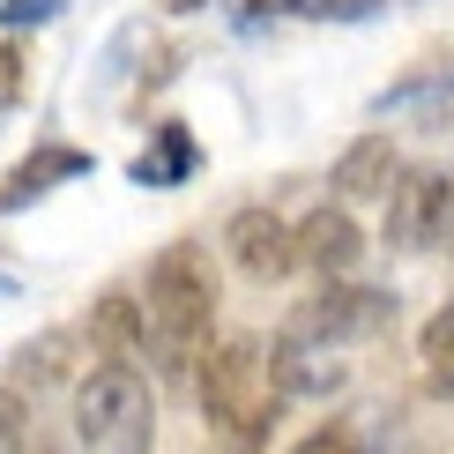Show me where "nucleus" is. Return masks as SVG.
Returning a JSON list of instances; mask_svg holds the SVG:
<instances>
[{"label": "nucleus", "mask_w": 454, "mask_h": 454, "mask_svg": "<svg viewBox=\"0 0 454 454\" xmlns=\"http://www.w3.org/2000/svg\"><path fill=\"white\" fill-rule=\"evenodd\" d=\"M209 320H216V276H209V261H201L194 239H172L157 261H149L142 306H135L142 357L164 372V380L194 372L201 350H209Z\"/></svg>", "instance_id": "1"}, {"label": "nucleus", "mask_w": 454, "mask_h": 454, "mask_svg": "<svg viewBox=\"0 0 454 454\" xmlns=\"http://www.w3.org/2000/svg\"><path fill=\"white\" fill-rule=\"evenodd\" d=\"M283 395H291V372H283L276 343H261V335H223L216 350H201V418H209L231 447L269 440V425L283 418Z\"/></svg>", "instance_id": "2"}, {"label": "nucleus", "mask_w": 454, "mask_h": 454, "mask_svg": "<svg viewBox=\"0 0 454 454\" xmlns=\"http://www.w3.org/2000/svg\"><path fill=\"white\" fill-rule=\"evenodd\" d=\"M74 447L82 454H149L157 447V403L127 357H98L74 387Z\"/></svg>", "instance_id": "3"}, {"label": "nucleus", "mask_w": 454, "mask_h": 454, "mask_svg": "<svg viewBox=\"0 0 454 454\" xmlns=\"http://www.w3.org/2000/svg\"><path fill=\"white\" fill-rule=\"evenodd\" d=\"M395 328V298L372 291V283H328V291H313L306 306L283 320L276 350L298 357V350H335V343H365V335Z\"/></svg>", "instance_id": "4"}, {"label": "nucleus", "mask_w": 454, "mask_h": 454, "mask_svg": "<svg viewBox=\"0 0 454 454\" xmlns=\"http://www.w3.org/2000/svg\"><path fill=\"white\" fill-rule=\"evenodd\" d=\"M447 209H454V186L440 172H403L387 186V246H395V254H425V246H440Z\"/></svg>", "instance_id": "5"}, {"label": "nucleus", "mask_w": 454, "mask_h": 454, "mask_svg": "<svg viewBox=\"0 0 454 454\" xmlns=\"http://www.w3.org/2000/svg\"><path fill=\"white\" fill-rule=\"evenodd\" d=\"M291 254L306 261L313 276L343 283V276L357 269V261H365V231H357V216L343 209V201H335V209L320 201L313 216H298V223H291Z\"/></svg>", "instance_id": "6"}, {"label": "nucleus", "mask_w": 454, "mask_h": 454, "mask_svg": "<svg viewBox=\"0 0 454 454\" xmlns=\"http://www.w3.org/2000/svg\"><path fill=\"white\" fill-rule=\"evenodd\" d=\"M223 246H231V261H239L254 283H276V276L298 269V254H291V223H283L276 209H239L231 223H223Z\"/></svg>", "instance_id": "7"}, {"label": "nucleus", "mask_w": 454, "mask_h": 454, "mask_svg": "<svg viewBox=\"0 0 454 454\" xmlns=\"http://www.w3.org/2000/svg\"><path fill=\"white\" fill-rule=\"evenodd\" d=\"M90 172V149H67V142H37L23 164H15L8 179H0V216H15V209H30L37 194H52L60 179H82Z\"/></svg>", "instance_id": "8"}, {"label": "nucleus", "mask_w": 454, "mask_h": 454, "mask_svg": "<svg viewBox=\"0 0 454 454\" xmlns=\"http://www.w3.org/2000/svg\"><path fill=\"white\" fill-rule=\"evenodd\" d=\"M194 172H201V142L186 135V120H157L149 127V149L127 164L135 186H186Z\"/></svg>", "instance_id": "9"}, {"label": "nucleus", "mask_w": 454, "mask_h": 454, "mask_svg": "<svg viewBox=\"0 0 454 454\" xmlns=\"http://www.w3.org/2000/svg\"><path fill=\"white\" fill-rule=\"evenodd\" d=\"M395 179H403V157H395L387 135H357L343 157H335V186H343V201H387Z\"/></svg>", "instance_id": "10"}, {"label": "nucleus", "mask_w": 454, "mask_h": 454, "mask_svg": "<svg viewBox=\"0 0 454 454\" xmlns=\"http://www.w3.org/2000/svg\"><path fill=\"white\" fill-rule=\"evenodd\" d=\"M418 380H425V395H454V306H440L425 320V335H418Z\"/></svg>", "instance_id": "11"}, {"label": "nucleus", "mask_w": 454, "mask_h": 454, "mask_svg": "<svg viewBox=\"0 0 454 454\" xmlns=\"http://www.w3.org/2000/svg\"><path fill=\"white\" fill-rule=\"evenodd\" d=\"M23 440H30V410L15 387H0V454H23Z\"/></svg>", "instance_id": "12"}, {"label": "nucleus", "mask_w": 454, "mask_h": 454, "mask_svg": "<svg viewBox=\"0 0 454 454\" xmlns=\"http://www.w3.org/2000/svg\"><path fill=\"white\" fill-rule=\"evenodd\" d=\"M291 454H365V440H357L350 425H320V432H306Z\"/></svg>", "instance_id": "13"}, {"label": "nucleus", "mask_w": 454, "mask_h": 454, "mask_svg": "<svg viewBox=\"0 0 454 454\" xmlns=\"http://www.w3.org/2000/svg\"><path fill=\"white\" fill-rule=\"evenodd\" d=\"M387 0H313L306 15H320V23H365V15H380Z\"/></svg>", "instance_id": "14"}, {"label": "nucleus", "mask_w": 454, "mask_h": 454, "mask_svg": "<svg viewBox=\"0 0 454 454\" xmlns=\"http://www.w3.org/2000/svg\"><path fill=\"white\" fill-rule=\"evenodd\" d=\"M60 15V0H0V23L23 30V23H52Z\"/></svg>", "instance_id": "15"}, {"label": "nucleus", "mask_w": 454, "mask_h": 454, "mask_svg": "<svg viewBox=\"0 0 454 454\" xmlns=\"http://www.w3.org/2000/svg\"><path fill=\"white\" fill-rule=\"evenodd\" d=\"M23 82H30V67H23V52H15V45H0V112H8L15 98H23Z\"/></svg>", "instance_id": "16"}, {"label": "nucleus", "mask_w": 454, "mask_h": 454, "mask_svg": "<svg viewBox=\"0 0 454 454\" xmlns=\"http://www.w3.org/2000/svg\"><path fill=\"white\" fill-rule=\"evenodd\" d=\"M313 0H246V23H261V15H306Z\"/></svg>", "instance_id": "17"}, {"label": "nucleus", "mask_w": 454, "mask_h": 454, "mask_svg": "<svg viewBox=\"0 0 454 454\" xmlns=\"http://www.w3.org/2000/svg\"><path fill=\"white\" fill-rule=\"evenodd\" d=\"M172 8H179V15H194V8H201V0H172Z\"/></svg>", "instance_id": "18"}, {"label": "nucleus", "mask_w": 454, "mask_h": 454, "mask_svg": "<svg viewBox=\"0 0 454 454\" xmlns=\"http://www.w3.org/2000/svg\"><path fill=\"white\" fill-rule=\"evenodd\" d=\"M0 291H8V283H0Z\"/></svg>", "instance_id": "19"}]
</instances>
